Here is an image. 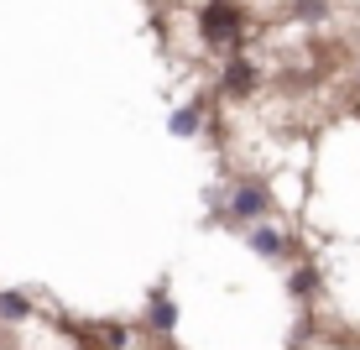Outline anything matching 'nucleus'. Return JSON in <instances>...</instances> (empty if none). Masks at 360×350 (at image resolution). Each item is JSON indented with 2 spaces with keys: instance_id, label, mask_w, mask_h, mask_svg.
Listing matches in <instances>:
<instances>
[{
  "instance_id": "7",
  "label": "nucleus",
  "mask_w": 360,
  "mask_h": 350,
  "mask_svg": "<svg viewBox=\"0 0 360 350\" xmlns=\"http://www.w3.org/2000/svg\"><path fill=\"white\" fill-rule=\"evenodd\" d=\"M32 314V304L21 293H0V319H27Z\"/></svg>"
},
{
  "instance_id": "5",
  "label": "nucleus",
  "mask_w": 360,
  "mask_h": 350,
  "mask_svg": "<svg viewBox=\"0 0 360 350\" xmlns=\"http://www.w3.org/2000/svg\"><path fill=\"white\" fill-rule=\"evenodd\" d=\"M146 324H152L157 335H172V324H178V304H172L167 293H152V304H146Z\"/></svg>"
},
{
  "instance_id": "2",
  "label": "nucleus",
  "mask_w": 360,
  "mask_h": 350,
  "mask_svg": "<svg viewBox=\"0 0 360 350\" xmlns=\"http://www.w3.org/2000/svg\"><path fill=\"white\" fill-rule=\"evenodd\" d=\"M271 209V199L266 189L256 178H245V183H235V194H230V204H225V220H240V225H256Z\"/></svg>"
},
{
  "instance_id": "6",
  "label": "nucleus",
  "mask_w": 360,
  "mask_h": 350,
  "mask_svg": "<svg viewBox=\"0 0 360 350\" xmlns=\"http://www.w3.org/2000/svg\"><path fill=\"white\" fill-rule=\"evenodd\" d=\"M198 115H204V105H183V110H172V131H178V136H193V131H198Z\"/></svg>"
},
{
  "instance_id": "4",
  "label": "nucleus",
  "mask_w": 360,
  "mask_h": 350,
  "mask_svg": "<svg viewBox=\"0 0 360 350\" xmlns=\"http://www.w3.org/2000/svg\"><path fill=\"white\" fill-rule=\"evenodd\" d=\"M219 84H225L230 99H245V94L256 89V63H245V58H230V63H225V79H219Z\"/></svg>"
},
{
  "instance_id": "3",
  "label": "nucleus",
  "mask_w": 360,
  "mask_h": 350,
  "mask_svg": "<svg viewBox=\"0 0 360 350\" xmlns=\"http://www.w3.org/2000/svg\"><path fill=\"white\" fill-rule=\"evenodd\" d=\"M245 241H251V251H262V256H271V261H282V256H288V235H282V230H271V225H262V220H256L251 230H245Z\"/></svg>"
},
{
  "instance_id": "8",
  "label": "nucleus",
  "mask_w": 360,
  "mask_h": 350,
  "mask_svg": "<svg viewBox=\"0 0 360 350\" xmlns=\"http://www.w3.org/2000/svg\"><path fill=\"white\" fill-rule=\"evenodd\" d=\"M314 287H319V272L314 267H297L292 272V298H314Z\"/></svg>"
},
{
  "instance_id": "1",
  "label": "nucleus",
  "mask_w": 360,
  "mask_h": 350,
  "mask_svg": "<svg viewBox=\"0 0 360 350\" xmlns=\"http://www.w3.org/2000/svg\"><path fill=\"white\" fill-rule=\"evenodd\" d=\"M198 37H204L209 47H219V53H235V42L245 37V16L235 0H209L204 11H198Z\"/></svg>"
}]
</instances>
